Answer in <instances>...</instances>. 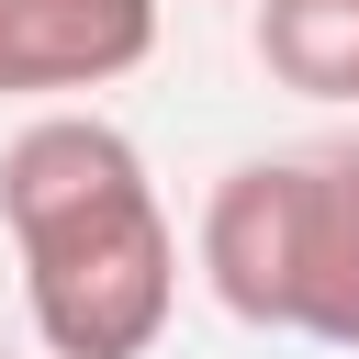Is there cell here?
<instances>
[{"mask_svg":"<svg viewBox=\"0 0 359 359\" xmlns=\"http://www.w3.org/2000/svg\"><path fill=\"white\" fill-rule=\"evenodd\" d=\"M0 224L45 359H146L180 314V236L123 123L45 112L0 146Z\"/></svg>","mask_w":359,"mask_h":359,"instance_id":"obj_1","label":"cell"},{"mask_svg":"<svg viewBox=\"0 0 359 359\" xmlns=\"http://www.w3.org/2000/svg\"><path fill=\"white\" fill-rule=\"evenodd\" d=\"M292 224H303V157H247L202 202V280L258 337H292Z\"/></svg>","mask_w":359,"mask_h":359,"instance_id":"obj_2","label":"cell"},{"mask_svg":"<svg viewBox=\"0 0 359 359\" xmlns=\"http://www.w3.org/2000/svg\"><path fill=\"white\" fill-rule=\"evenodd\" d=\"M157 56V0H0V101L112 90Z\"/></svg>","mask_w":359,"mask_h":359,"instance_id":"obj_3","label":"cell"},{"mask_svg":"<svg viewBox=\"0 0 359 359\" xmlns=\"http://www.w3.org/2000/svg\"><path fill=\"white\" fill-rule=\"evenodd\" d=\"M292 337H314V348H359V157H303Z\"/></svg>","mask_w":359,"mask_h":359,"instance_id":"obj_4","label":"cell"},{"mask_svg":"<svg viewBox=\"0 0 359 359\" xmlns=\"http://www.w3.org/2000/svg\"><path fill=\"white\" fill-rule=\"evenodd\" d=\"M258 67L303 101H359V0H258Z\"/></svg>","mask_w":359,"mask_h":359,"instance_id":"obj_5","label":"cell"}]
</instances>
